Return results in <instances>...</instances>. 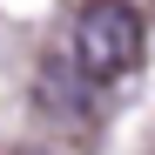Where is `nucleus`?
Returning a JSON list of instances; mask_svg holds the SVG:
<instances>
[{"mask_svg":"<svg viewBox=\"0 0 155 155\" xmlns=\"http://www.w3.org/2000/svg\"><path fill=\"white\" fill-rule=\"evenodd\" d=\"M74 61H81L88 81H115L142 61V14L128 0H88L81 20H74Z\"/></svg>","mask_w":155,"mask_h":155,"instance_id":"f257e3e1","label":"nucleus"},{"mask_svg":"<svg viewBox=\"0 0 155 155\" xmlns=\"http://www.w3.org/2000/svg\"><path fill=\"white\" fill-rule=\"evenodd\" d=\"M94 88H101V81H88L74 54H68V61H47V68H41V108H54V115H88Z\"/></svg>","mask_w":155,"mask_h":155,"instance_id":"f03ea898","label":"nucleus"}]
</instances>
